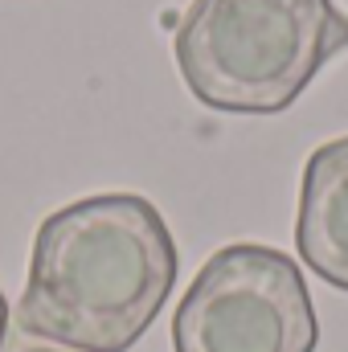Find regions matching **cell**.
<instances>
[{
  "instance_id": "obj_1",
  "label": "cell",
  "mask_w": 348,
  "mask_h": 352,
  "mask_svg": "<svg viewBox=\"0 0 348 352\" xmlns=\"http://www.w3.org/2000/svg\"><path fill=\"white\" fill-rule=\"evenodd\" d=\"M176 242L140 192H98L54 209L33 238L17 324L78 352H127L176 287Z\"/></svg>"
},
{
  "instance_id": "obj_2",
  "label": "cell",
  "mask_w": 348,
  "mask_h": 352,
  "mask_svg": "<svg viewBox=\"0 0 348 352\" xmlns=\"http://www.w3.org/2000/svg\"><path fill=\"white\" fill-rule=\"evenodd\" d=\"M348 50L336 0H193L173 54L188 94L226 115H279Z\"/></svg>"
},
{
  "instance_id": "obj_3",
  "label": "cell",
  "mask_w": 348,
  "mask_h": 352,
  "mask_svg": "<svg viewBox=\"0 0 348 352\" xmlns=\"http://www.w3.org/2000/svg\"><path fill=\"white\" fill-rule=\"evenodd\" d=\"M320 320L291 254L259 242L221 246L173 316L176 352H316Z\"/></svg>"
},
{
  "instance_id": "obj_4",
  "label": "cell",
  "mask_w": 348,
  "mask_h": 352,
  "mask_svg": "<svg viewBox=\"0 0 348 352\" xmlns=\"http://www.w3.org/2000/svg\"><path fill=\"white\" fill-rule=\"evenodd\" d=\"M295 246L312 274L348 291V135L320 144L303 164Z\"/></svg>"
},
{
  "instance_id": "obj_5",
  "label": "cell",
  "mask_w": 348,
  "mask_h": 352,
  "mask_svg": "<svg viewBox=\"0 0 348 352\" xmlns=\"http://www.w3.org/2000/svg\"><path fill=\"white\" fill-rule=\"evenodd\" d=\"M4 332H8V303H4V295H0V344H4Z\"/></svg>"
},
{
  "instance_id": "obj_6",
  "label": "cell",
  "mask_w": 348,
  "mask_h": 352,
  "mask_svg": "<svg viewBox=\"0 0 348 352\" xmlns=\"http://www.w3.org/2000/svg\"><path fill=\"white\" fill-rule=\"evenodd\" d=\"M17 352H58V349H17Z\"/></svg>"
}]
</instances>
